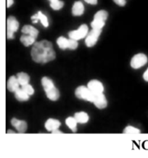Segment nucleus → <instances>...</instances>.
Here are the masks:
<instances>
[{
    "mask_svg": "<svg viewBox=\"0 0 148 158\" xmlns=\"http://www.w3.org/2000/svg\"><path fill=\"white\" fill-rule=\"evenodd\" d=\"M31 56L35 62L45 64L55 59L56 52L50 41L41 40L35 42L33 44L31 51Z\"/></svg>",
    "mask_w": 148,
    "mask_h": 158,
    "instance_id": "1",
    "label": "nucleus"
},
{
    "mask_svg": "<svg viewBox=\"0 0 148 158\" xmlns=\"http://www.w3.org/2000/svg\"><path fill=\"white\" fill-rule=\"evenodd\" d=\"M75 94L79 99L92 102H93L95 97V95L89 90V89L84 86H80L77 87L75 89Z\"/></svg>",
    "mask_w": 148,
    "mask_h": 158,
    "instance_id": "2",
    "label": "nucleus"
},
{
    "mask_svg": "<svg viewBox=\"0 0 148 158\" xmlns=\"http://www.w3.org/2000/svg\"><path fill=\"white\" fill-rule=\"evenodd\" d=\"M88 32V27L86 24H82L78 28V29L69 31L68 37L69 38L78 41L86 37Z\"/></svg>",
    "mask_w": 148,
    "mask_h": 158,
    "instance_id": "3",
    "label": "nucleus"
},
{
    "mask_svg": "<svg viewBox=\"0 0 148 158\" xmlns=\"http://www.w3.org/2000/svg\"><path fill=\"white\" fill-rule=\"evenodd\" d=\"M19 27V23L15 17L10 16L7 19V38L13 39L14 33L17 31Z\"/></svg>",
    "mask_w": 148,
    "mask_h": 158,
    "instance_id": "4",
    "label": "nucleus"
},
{
    "mask_svg": "<svg viewBox=\"0 0 148 158\" xmlns=\"http://www.w3.org/2000/svg\"><path fill=\"white\" fill-rule=\"evenodd\" d=\"M102 32V30L93 29L91 30L85 38V44L88 47H92L96 44L99 37Z\"/></svg>",
    "mask_w": 148,
    "mask_h": 158,
    "instance_id": "5",
    "label": "nucleus"
},
{
    "mask_svg": "<svg viewBox=\"0 0 148 158\" xmlns=\"http://www.w3.org/2000/svg\"><path fill=\"white\" fill-rule=\"evenodd\" d=\"M147 62V57L143 53H138L134 55L130 62L132 68L138 69L146 65Z\"/></svg>",
    "mask_w": 148,
    "mask_h": 158,
    "instance_id": "6",
    "label": "nucleus"
},
{
    "mask_svg": "<svg viewBox=\"0 0 148 158\" xmlns=\"http://www.w3.org/2000/svg\"><path fill=\"white\" fill-rule=\"evenodd\" d=\"M87 87L94 95L103 93V91L104 90V88L102 83L97 80H90L88 83Z\"/></svg>",
    "mask_w": 148,
    "mask_h": 158,
    "instance_id": "7",
    "label": "nucleus"
},
{
    "mask_svg": "<svg viewBox=\"0 0 148 158\" xmlns=\"http://www.w3.org/2000/svg\"><path fill=\"white\" fill-rule=\"evenodd\" d=\"M11 124L19 133H24L27 129V123L24 120H18L16 118H12L11 120Z\"/></svg>",
    "mask_w": 148,
    "mask_h": 158,
    "instance_id": "8",
    "label": "nucleus"
},
{
    "mask_svg": "<svg viewBox=\"0 0 148 158\" xmlns=\"http://www.w3.org/2000/svg\"><path fill=\"white\" fill-rule=\"evenodd\" d=\"M93 103L99 109H104L107 105L106 98L103 93L95 95Z\"/></svg>",
    "mask_w": 148,
    "mask_h": 158,
    "instance_id": "9",
    "label": "nucleus"
},
{
    "mask_svg": "<svg viewBox=\"0 0 148 158\" xmlns=\"http://www.w3.org/2000/svg\"><path fill=\"white\" fill-rule=\"evenodd\" d=\"M31 19L33 21V23H37L39 20L41 22V23H42V25L44 27H47L49 26V22H48L47 17H46V15L43 14L41 11L38 12L37 14L31 16Z\"/></svg>",
    "mask_w": 148,
    "mask_h": 158,
    "instance_id": "10",
    "label": "nucleus"
},
{
    "mask_svg": "<svg viewBox=\"0 0 148 158\" xmlns=\"http://www.w3.org/2000/svg\"><path fill=\"white\" fill-rule=\"evenodd\" d=\"M20 85L15 76L13 75L9 77L7 83V88L9 91L15 93L18 88H20Z\"/></svg>",
    "mask_w": 148,
    "mask_h": 158,
    "instance_id": "11",
    "label": "nucleus"
},
{
    "mask_svg": "<svg viewBox=\"0 0 148 158\" xmlns=\"http://www.w3.org/2000/svg\"><path fill=\"white\" fill-rule=\"evenodd\" d=\"M45 128L49 131H53L54 130H57L60 126V122L59 120L55 118H48L45 122Z\"/></svg>",
    "mask_w": 148,
    "mask_h": 158,
    "instance_id": "12",
    "label": "nucleus"
},
{
    "mask_svg": "<svg viewBox=\"0 0 148 158\" xmlns=\"http://www.w3.org/2000/svg\"><path fill=\"white\" fill-rule=\"evenodd\" d=\"M84 10V7L81 1H76L74 2L72 6V14L74 16H80L81 15Z\"/></svg>",
    "mask_w": 148,
    "mask_h": 158,
    "instance_id": "13",
    "label": "nucleus"
},
{
    "mask_svg": "<svg viewBox=\"0 0 148 158\" xmlns=\"http://www.w3.org/2000/svg\"><path fill=\"white\" fill-rule=\"evenodd\" d=\"M21 31L23 34L28 35L30 36H33V38H35L36 39V38L38 35V33H39L38 30L36 28H35V27H33V26L30 25H24L22 27Z\"/></svg>",
    "mask_w": 148,
    "mask_h": 158,
    "instance_id": "14",
    "label": "nucleus"
},
{
    "mask_svg": "<svg viewBox=\"0 0 148 158\" xmlns=\"http://www.w3.org/2000/svg\"><path fill=\"white\" fill-rule=\"evenodd\" d=\"M41 84L45 92L56 87L52 80L47 77H44L42 78Z\"/></svg>",
    "mask_w": 148,
    "mask_h": 158,
    "instance_id": "15",
    "label": "nucleus"
},
{
    "mask_svg": "<svg viewBox=\"0 0 148 158\" xmlns=\"http://www.w3.org/2000/svg\"><path fill=\"white\" fill-rule=\"evenodd\" d=\"M74 118L76 119L78 123H85L89 120V115L85 112H76L74 115Z\"/></svg>",
    "mask_w": 148,
    "mask_h": 158,
    "instance_id": "16",
    "label": "nucleus"
},
{
    "mask_svg": "<svg viewBox=\"0 0 148 158\" xmlns=\"http://www.w3.org/2000/svg\"><path fill=\"white\" fill-rule=\"evenodd\" d=\"M17 80L20 84V85L23 86L25 85L28 84L29 81H30V77L29 75L25 73V72H19L17 74L16 76Z\"/></svg>",
    "mask_w": 148,
    "mask_h": 158,
    "instance_id": "17",
    "label": "nucleus"
},
{
    "mask_svg": "<svg viewBox=\"0 0 148 158\" xmlns=\"http://www.w3.org/2000/svg\"><path fill=\"white\" fill-rule=\"evenodd\" d=\"M20 40L24 46H30L31 44H34L35 43L36 38H35L33 36H30L28 35L23 34L21 36Z\"/></svg>",
    "mask_w": 148,
    "mask_h": 158,
    "instance_id": "18",
    "label": "nucleus"
},
{
    "mask_svg": "<svg viewBox=\"0 0 148 158\" xmlns=\"http://www.w3.org/2000/svg\"><path fill=\"white\" fill-rule=\"evenodd\" d=\"M15 98L19 101H26L28 100L30 96L27 94L22 89V88H18L15 93Z\"/></svg>",
    "mask_w": 148,
    "mask_h": 158,
    "instance_id": "19",
    "label": "nucleus"
},
{
    "mask_svg": "<svg viewBox=\"0 0 148 158\" xmlns=\"http://www.w3.org/2000/svg\"><path fill=\"white\" fill-rule=\"evenodd\" d=\"M47 97L51 101H56L60 96V93L58 89L56 87L45 92Z\"/></svg>",
    "mask_w": 148,
    "mask_h": 158,
    "instance_id": "20",
    "label": "nucleus"
},
{
    "mask_svg": "<svg viewBox=\"0 0 148 158\" xmlns=\"http://www.w3.org/2000/svg\"><path fill=\"white\" fill-rule=\"evenodd\" d=\"M77 121L74 117H68L65 120V123L68 127L73 132H76L77 130Z\"/></svg>",
    "mask_w": 148,
    "mask_h": 158,
    "instance_id": "21",
    "label": "nucleus"
},
{
    "mask_svg": "<svg viewBox=\"0 0 148 158\" xmlns=\"http://www.w3.org/2000/svg\"><path fill=\"white\" fill-rule=\"evenodd\" d=\"M57 44L62 49H67L68 48V39L64 36H60L57 40Z\"/></svg>",
    "mask_w": 148,
    "mask_h": 158,
    "instance_id": "22",
    "label": "nucleus"
},
{
    "mask_svg": "<svg viewBox=\"0 0 148 158\" xmlns=\"http://www.w3.org/2000/svg\"><path fill=\"white\" fill-rule=\"evenodd\" d=\"M108 17V13L104 10H101L97 11L94 15V19H97L105 22Z\"/></svg>",
    "mask_w": 148,
    "mask_h": 158,
    "instance_id": "23",
    "label": "nucleus"
},
{
    "mask_svg": "<svg viewBox=\"0 0 148 158\" xmlns=\"http://www.w3.org/2000/svg\"><path fill=\"white\" fill-rule=\"evenodd\" d=\"M104 25H105V22L97 20V19H94L91 23V26L93 29L102 30V28L104 27Z\"/></svg>",
    "mask_w": 148,
    "mask_h": 158,
    "instance_id": "24",
    "label": "nucleus"
},
{
    "mask_svg": "<svg viewBox=\"0 0 148 158\" xmlns=\"http://www.w3.org/2000/svg\"><path fill=\"white\" fill-rule=\"evenodd\" d=\"M141 133V131L139 128H137L131 125H128L123 130V133L133 134V133Z\"/></svg>",
    "mask_w": 148,
    "mask_h": 158,
    "instance_id": "25",
    "label": "nucleus"
},
{
    "mask_svg": "<svg viewBox=\"0 0 148 158\" xmlns=\"http://www.w3.org/2000/svg\"><path fill=\"white\" fill-rule=\"evenodd\" d=\"M64 5V3L63 1H55V2H50V6L51 7L54 9V10H59L60 9H62Z\"/></svg>",
    "mask_w": 148,
    "mask_h": 158,
    "instance_id": "26",
    "label": "nucleus"
},
{
    "mask_svg": "<svg viewBox=\"0 0 148 158\" xmlns=\"http://www.w3.org/2000/svg\"><path fill=\"white\" fill-rule=\"evenodd\" d=\"M21 88H22V89L27 94H28L29 96L33 94V93H34V92H35L32 86L30 85L29 83L27 84V85L22 86Z\"/></svg>",
    "mask_w": 148,
    "mask_h": 158,
    "instance_id": "27",
    "label": "nucleus"
},
{
    "mask_svg": "<svg viewBox=\"0 0 148 158\" xmlns=\"http://www.w3.org/2000/svg\"><path fill=\"white\" fill-rule=\"evenodd\" d=\"M78 46V43L76 40L69 38L68 39V49L73 50L77 48Z\"/></svg>",
    "mask_w": 148,
    "mask_h": 158,
    "instance_id": "28",
    "label": "nucleus"
},
{
    "mask_svg": "<svg viewBox=\"0 0 148 158\" xmlns=\"http://www.w3.org/2000/svg\"><path fill=\"white\" fill-rule=\"evenodd\" d=\"M115 4L120 6H124L126 4V0H113Z\"/></svg>",
    "mask_w": 148,
    "mask_h": 158,
    "instance_id": "29",
    "label": "nucleus"
},
{
    "mask_svg": "<svg viewBox=\"0 0 148 158\" xmlns=\"http://www.w3.org/2000/svg\"><path fill=\"white\" fill-rule=\"evenodd\" d=\"M86 2H87L88 4H92V5H94L96 4L97 2V0H84Z\"/></svg>",
    "mask_w": 148,
    "mask_h": 158,
    "instance_id": "30",
    "label": "nucleus"
},
{
    "mask_svg": "<svg viewBox=\"0 0 148 158\" xmlns=\"http://www.w3.org/2000/svg\"><path fill=\"white\" fill-rule=\"evenodd\" d=\"M143 78L145 81H148V68L147 69V70L144 72V74H143Z\"/></svg>",
    "mask_w": 148,
    "mask_h": 158,
    "instance_id": "31",
    "label": "nucleus"
},
{
    "mask_svg": "<svg viewBox=\"0 0 148 158\" xmlns=\"http://www.w3.org/2000/svg\"><path fill=\"white\" fill-rule=\"evenodd\" d=\"M14 3V0H7V7H10Z\"/></svg>",
    "mask_w": 148,
    "mask_h": 158,
    "instance_id": "32",
    "label": "nucleus"
},
{
    "mask_svg": "<svg viewBox=\"0 0 148 158\" xmlns=\"http://www.w3.org/2000/svg\"><path fill=\"white\" fill-rule=\"evenodd\" d=\"M52 133H56V134H59V133H63L57 129V130H54L53 131H52Z\"/></svg>",
    "mask_w": 148,
    "mask_h": 158,
    "instance_id": "33",
    "label": "nucleus"
},
{
    "mask_svg": "<svg viewBox=\"0 0 148 158\" xmlns=\"http://www.w3.org/2000/svg\"><path fill=\"white\" fill-rule=\"evenodd\" d=\"M7 133H15V132H14V131H12V130H7Z\"/></svg>",
    "mask_w": 148,
    "mask_h": 158,
    "instance_id": "34",
    "label": "nucleus"
},
{
    "mask_svg": "<svg viewBox=\"0 0 148 158\" xmlns=\"http://www.w3.org/2000/svg\"><path fill=\"white\" fill-rule=\"evenodd\" d=\"M50 1V2H55V1H59V0H49Z\"/></svg>",
    "mask_w": 148,
    "mask_h": 158,
    "instance_id": "35",
    "label": "nucleus"
}]
</instances>
